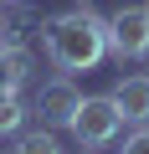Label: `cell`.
<instances>
[{"instance_id": "cell-1", "label": "cell", "mask_w": 149, "mask_h": 154, "mask_svg": "<svg viewBox=\"0 0 149 154\" xmlns=\"http://www.w3.org/2000/svg\"><path fill=\"white\" fill-rule=\"evenodd\" d=\"M41 36H46V57L57 72H93L108 57V16H98L88 0L62 16H46Z\"/></svg>"}, {"instance_id": "cell-2", "label": "cell", "mask_w": 149, "mask_h": 154, "mask_svg": "<svg viewBox=\"0 0 149 154\" xmlns=\"http://www.w3.org/2000/svg\"><path fill=\"white\" fill-rule=\"evenodd\" d=\"M108 57L118 62L149 57V5H123L108 16Z\"/></svg>"}, {"instance_id": "cell-3", "label": "cell", "mask_w": 149, "mask_h": 154, "mask_svg": "<svg viewBox=\"0 0 149 154\" xmlns=\"http://www.w3.org/2000/svg\"><path fill=\"white\" fill-rule=\"evenodd\" d=\"M118 128H123V113H118L113 98H82L77 118H72V134H77L82 149H103V144H113Z\"/></svg>"}, {"instance_id": "cell-4", "label": "cell", "mask_w": 149, "mask_h": 154, "mask_svg": "<svg viewBox=\"0 0 149 154\" xmlns=\"http://www.w3.org/2000/svg\"><path fill=\"white\" fill-rule=\"evenodd\" d=\"M77 108H82V93L72 88V77H51V82H41V93H36V103H31V113H36L46 128H72Z\"/></svg>"}, {"instance_id": "cell-5", "label": "cell", "mask_w": 149, "mask_h": 154, "mask_svg": "<svg viewBox=\"0 0 149 154\" xmlns=\"http://www.w3.org/2000/svg\"><path fill=\"white\" fill-rule=\"evenodd\" d=\"M108 98L118 103L123 123H149V72H134V77H123V82H118Z\"/></svg>"}, {"instance_id": "cell-6", "label": "cell", "mask_w": 149, "mask_h": 154, "mask_svg": "<svg viewBox=\"0 0 149 154\" xmlns=\"http://www.w3.org/2000/svg\"><path fill=\"white\" fill-rule=\"evenodd\" d=\"M31 72H36V57H31V46H0V88L21 93V88L31 82Z\"/></svg>"}, {"instance_id": "cell-7", "label": "cell", "mask_w": 149, "mask_h": 154, "mask_svg": "<svg viewBox=\"0 0 149 154\" xmlns=\"http://www.w3.org/2000/svg\"><path fill=\"white\" fill-rule=\"evenodd\" d=\"M26 103H21V93H11V88H0V134H21V123H26Z\"/></svg>"}, {"instance_id": "cell-8", "label": "cell", "mask_w": 149, "mask_h": 154, "mask_svg": "<svg viewBox=\"0 0 149 154\" xmlns=\"http://www.w3.org/2000/svg\"><path fill=\"white\" fill-rule=\"evenodd\" d=\"M16 154H62V144H57V134L41 123L36 134H21V144H16Z\"/></svg>"}, {"instance_id": "cell-9", "label": "cell", "mask_w": 149, "mask_h": 154, "mask_svg": "<svg viewBox=\"0 0 149 154\" xmlns=\"http://www.w3.org/2000/svg\"><path fill=\"white\" fill-rule=\"evenodd\" d=\"M118 154H149V123H134V134L123 139Z\"/></svg>"}, {"instance_id": "cell-10", "label": "cell", "mask_w": 149, "mask_h": 154, "mask_svg": "<svg viewBox=\"0 0 149 154\" xmlns=\"http://www.w3.org/2000/svg\"><path fill=\"white\" fill-rule=\"evenodd\" d=\"M0 21H5V0H0Z\"/></svg>"}, {"instance_id": "cell-11", "label": "cell", "mask_w": 149, "mask_h": 154, "mask_svg": "<svg viewBox=\"0 0 149 154\" xmlns=\"http://www.w3.org/2000/svg\"><path fill=\"white\" fill-rule=\"evenodd\" d=\"M5 5H26V0H5Z\"/></svg>"}, {"instance_id": "cell-12", "label": "cell", "mask_w": 149, "mask_h": 154, "mask_svg": "<svg viewBox=\"0 0 149 154\" xmlns=\"http://www.w3.org/2000/svg\"><path fill=\"white\" fill-rule=\"evenodd\" d=\"M77 154H98V149H77Z\"/></svg>"}, {"instance_id": "cell-13", "label": "cell", "mask_w": 149, "mask_h": 154, "mask_svg": "<svg viewBox=\"0 0 149 154\" xmlns=\"http://www.w3.org/2000/svg\"><path fill=\"white\" fill-rule=\"evenodd\" d=\"M77 5H82V0H77Z\"/></svg>"}]
</instances>
